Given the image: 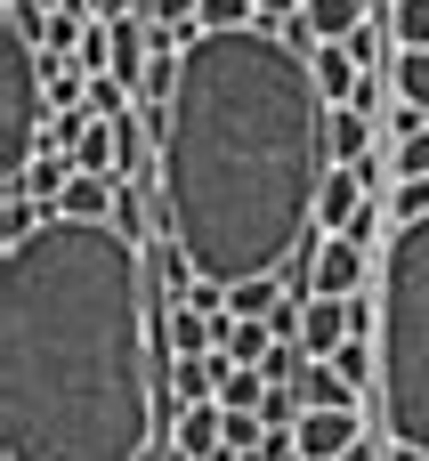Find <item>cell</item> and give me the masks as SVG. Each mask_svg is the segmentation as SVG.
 Returning a JSON list of instances; mask_svg holds the SVG:
<instances>
[{"label":"cell","mask_w":429,"mask_h":461,"mask_svg":"<svg viewBox=\"0 0 429 461\" xmlns=\"http://www.w3.org/2000/svg\"><path fill=\"white\" fill-rule=\"evenodd\" d=\"M138 243L49 219L0 243V454L146 461L162 429V340Z\"/></svg>","instance_id":"cell-1"},{"label":"cell","mask_w":429,"mask_h":461,"mask_svg":"<svg viewBox=\"0 0 429 461\" xmlns=\"http://www.w3.org/2000/svg\"><path fill=\"white\" fill-rule=\"evenodd\" d=\"M333 105L308 49L284 32H203L187 49L178 105L154 146V219L187 243L203 284L284 276L316 235V194L333 170Z\"/></svg>","instance_id":"cell-2"},{"label":"cell","mask_w":429,"mask_h":461,"mask_svg":"<svg viewBox=\"0 0 429 461\" xmlns=\"http://www.w3.org/2000/svg\"><path fill=\"white\" fill-rule=\"evenodd\" d=\"M381 429L389 446L429 454V219L389 227L381 251Z\"/></svg>","instance_id":"cell-3"},{"label":"cell","mask_w":429,"mask_h":461,"mask_svg":"<svg viewBox=\"0 0 429 461\" xmlns=\"http://www.w3.org/2000/svg\"><path fill=\"white\" fill-rule=\"evenodd\" d=\"M49 130V57H41V0L0 8V186H16Z\"/></svg>","instance_id":"cell-4"},{"label":"cell","mask_w":429,"mask_h":461,"mask_svg":"<svg viewBox=\"0 0 429 461\" xmlns=\"http://www.w3.org/2000/svg\"><path fill=\"white\" fill-rule=\"evenodd\" d=\"M373 284H381V267H373L365 243H349V235H324V243H316L308 300H357V292H373Z\"/></svg>","instance_id":"cell-5"},{"label":"cell","mask_w":429,"mask_h":461,"mask_svg":"<svg viewBox=\"0 0 429 461\" xmlns=\"http://www.w3.org/2000/svg\"><path fill=\"white\" fill-rule=\"evenodd\" d=\"M365 446V413H300V461H349Z\"/></svg>","instance_id":"cell-6"},{"label":"cell","mask_w":429,"mask_h":461,"mask_svg":"<svg viewBox=\"0 0 429 461\" xmlns=\"http://www.w3.org/2000/svg\"><path fill=\"white\" fill-rule=\"evenodd\" d=\"M154 340H162V357L178 365V357H211V348H219V324H211L203 308H187V300H170V308L154 316Z\"/></svg>","instance_id":"cell-7"},{"label":"cell","mask_w":429,"mask_h":461,"mask_svg":"<svg viewBox=\"0 0 429 461\" xmlns=\"http://www.w3.org/2000/svg\"><path fill=\"white\" fill-rule=\"evenodd\" d=\"M170 454L187 461H227V405H187L170 421Z\"/></svg>","instance_id":"cell-8"},{"label":"cell","mask_w":429,"mask_h":461,"mask_svg":"<svg viewBox=\"0 0 429 461\" xmlns=\"http://www.w3.org/2000/svg\"><path fill=\"white\" fill-rule=\"evenodd\" d=\"M324 138H333V170H365V162H373V138H381V113H365V105H333Z\"/></svg>","instance_id":"cell-9"},{"label":"cell","mask_w":429,"mask_h":461,"mask_svg":"<svg viewBox=\"0 0 429 461\" xmlns=\"http://www.w3.org/2000/svg\"><path fill=\"white\" fill-rule=\"evenodd\" d=\"M138 259H146V284H154V300H162V308H170V300H187V292H195V284H203V276H195V259H187V243H178V235H154V243H146V251H138Z\"/></svg>","instance_id":"cell-10"},{"label":"cell","mask_w":429,"mask_h":461,"mask_svg":"<svg viewBox=\"0 0 429 461\" xmlns=\"http://www.w3.org/2000/svg\"><path fill=\"white\" fill-rule=\"evenodd\" d=\"M308 73H316L324 105H357V89H365V65H357L341 41H316V49H308Z\"/></svg>","instance_id":"cell-11"},{"label":"cell","mask_w":429,"mask_h":461,"mask_svg":"<svg viewBox=\"0 0 429 461\" xmlns=\"http://www.w3.org/2000/svg\"><path fill=\"white\" fill-rule=\"evenodd\" d=\"M73 178H81V162H73V154H57V146H41V154H32V170H24L8 194H32V203L57 219V203H65V186H73Z\"/></svg>","instance_id":"cell-12"},{"label":"cell","mask_w":429,"mask_h":461,"mask_svg":"<svg viewBox=\"0 0 429 461\" xmlns=\"http://www.w3.org/2000/svg\"><path fill=\"white\" fill-rule=\"evenodd\" d=\"M300 24H308V41H357V32L373 24V8H365V0H308Z\"/></svg>","instance_id":"cell-13"},{"label":"cell","mask_w":429,"mask_h":461,"mask_svg":"<svg viewBox=\"0 0 429 461\" xmlns=\"http://www.w3.org/2000/svg\"><path fill=\"white\" fill-rule=\"evenodd\" d=\"M114 194H122L114 178H89V170H81V178L65 186V203H57V219H81V227H114Z\"/></svg>","instance_id":"cell-14"},{"label":"cell","mask_w":429,"mask_h":461,"mask_svg":"<svg viewBox=\"0 0 429 461\" xmlns=\"http://www.w3.org/2000/svg\"><path fill=\"white\" fill-rule=\"evenodd\" d=\"M381 81H389V97H397V105L429 113V49H397V57L381 65Z\"/></svg>","instance_id":"cell-15"},{"label":"cell","mask_w":429,"mask_h":461,"mask_svg":"<svg viewBox=\"0 0 429 461\" xmlns=\"http://www.w3.org/2000/svg\"><path fill=\"white\" fill-rule=\"evenodd\" d=\"M300 405H308V413H357V389L341 381V365H316V357H308V373H300Z\"/></svg>","instance_id":"cell-16"},{"label":"cell","mask_w":429,"mask_h":461,"mask_svg":"<svg viewBox=\"0 0 429 461\" xmlns=\"http://www.w3.org/2000/svg\"><path fill=\"white\" fill-rule=\"evenodd\" d=\"M219 357L227 365H268L276 357V332L268 324H243V316H219Z\"/></svg>","instance_id":"cell-17"},{"label":"cell","mask_w":429,"mask_h":461,"mask_svg":"<svg viewBox=\"0 0 429 461\" xmlns=\"http://www.w3.org/2000/svg\"><path fill=\"white\" fill-rule=\"evenodd\" d=\"M381 211H389V227H422L429 219V178H397V186L381 194Z\"/></svg>","instance_id":"cell-18"},{"label":"cell","mask_w":429,"mask_h":461,"mask_svg":"<svg viewBox=\"0 0 429 461\" xmlns=\"http://www.w3.org/2000/svg\"><path fill=\"white\" fill-rule=\"evenodd\" d=\"M195 24H203V32H251L260 8H251V0H195Z\"/></svg>","instance_id":"cell-19"},{"label":"cell","mask_w":429,"mask_h":461,"mask_svg":"<svg viewBox=\"0 0 429 461\" xmlns=\"http://www.w3.org/2000/svg\"><path fill=\"white\" fill-rule=\"evenodd\" d=\"M114 235L138 243V251L154 243V235H146V186H122V194H114Z\"/></svg>","instance_id":"cell-20"},{"label":"cell","mask_w":429,"mask_h":461,"mask_svg":"<svg viewBox=\"0 0 429 461\" xmlns=\"http://www.w3.org/2000/svg\"><path fill=\"white\" fill-rule=\"evenodd\" d=\"M219 405H227V413H260V405H268V373H260V365H235Z\"/></svg>","instance_id":"cell-21"},{"label":"cell","mask_w":429,"mask_h":461,"mask_svg":"<svg viewBox=\"0 0 429 461\" xmlns=\"http://www.w3.org/2000/svg\"><path fill=\"white\" fill-rule=\"evenodd\" d=\"M389 41L397 49H429V0H397L389 8Z\"/></svg>","instance_id":"cell-22"},{"label":"cell","mask_w":429,"mask_h":461,"mask_svg":"<svg viewBox=\"0 0 429 461\" xmlns=\"http://www.w3.org/2000/svg\"><path fill=\"white\" fill-rule=\"evenodd\" d=\"M381 130L406 146V138H422V130H429V113H414V105H397V97H389V105H381Z\"/></svg>","instance_id":"cell-23"},{"label":"cell","mask_w":429,"mask_h":461,"mask_svg":"<svg viewBox=\"0 0 429 461\" xmlns=\"http://www.w3.org/2000/svg\"><path fill=\"white\" fill-rule=\"evenodd\" d=\"M251 8H260V24H268V32H284V24H292L308 0H251Z\"/></svg>","instance_id":"cell-24"}]
</instances>
